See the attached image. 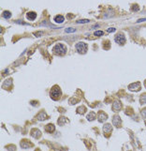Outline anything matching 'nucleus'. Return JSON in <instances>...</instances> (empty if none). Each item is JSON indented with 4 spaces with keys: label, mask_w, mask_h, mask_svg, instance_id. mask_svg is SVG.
<instances>
[{
    "label": "nucleus",
    "mask_w": 146,
    "mask_h": 151,
    "mask_svg": "<svg viewBox=\"0 0 146 151\" xmlns=\"http://www.w3.org/2000/svg\"><path fill=\"white\" fill-rule=\"evenodd\" d=\"M52 52L56 55H64L66 53H67V47L64 43H57L53 49H52Z\"/></svg>",
    "instance_id": "obj_1"
},
{
    "label": "nucleus",
    "mask_w": 146,
    "mask_h": 151,
    "mask_svg": "<svg viewBox=\"0 0 146 151\" xmlns=\"http://www.w3.org/2000/svg\"><path fill=\"white\" fill-rule=\"evenodd\" d=\"M62 95V91H61L60 87L58 85H54L51 89V92H50V96L52 100H58Z\"/></svg>",
    "instance_id": "obj_2"
},
{
    "label": "nucleus",
    "mask_w": 146,
    "mask_h": 151,
    "mask_svg": "<svg viewBox=\"0 0 146 151\" xmlns=\"http://www.w3.org/2000/svg\"><path fill=\"white\" fill-rule=\"evenodd\" d=\"M76 50L79 54L83 55V54H86V52L88 50V46L84 42H78L76 44Z\"/></svg>",
    "instance_id": "obj_3"
},
{
    "label": "nucleus",
    "mask_w": 146,
    "mask_h": 151,
    "mask_svg": "<svg viewBox=\"0 0 146 151\" xmlns=\"http://www.w3.org/2000/svg\"><path fill=\"white\" fill-rule=\"evenodd\" d=\"M114 41L116 43H118V44H124L125 42H126V38H125V35L123 33H118L115 37H114Z\"/></svg>",
    "instance_id": "obj_4"
},
{
    "label": "nucleus",
    "mask_w": 146,
    "mask_h": 151,
    "mask_svg": "<svg viewBox=\"0 0 146 151\" xmlns=\"http://www.w3.org/2000/svg\"><path fill=\"white\" fill-rule=\"evenodd\" d=\"M128 89L130 91H139L140 89V83H133L128 85Z\"/></svg>",
    "instance_id": "obj_5"
},
{
    "label": "nucleus",
    "mask_w": 146,
    "mask_h": 151,
    "mask_svg": "<svg viewBox=\"0 0 146 151\" xmlns=\"http://www.w3.org/2000/svg\"><path fill=\"white\" fill-rule=\"evenodd\" d=\"M112 123H113V125L115 127L119 128V127L121 126V124H122V120H121L120 117H119V116L113 117V118H112Z\"/></svg>",
    "instance_id": "obj_6"
},
{
    "label": "nucleus",
    "mask_w": 146,
    "mask_h": 151,
    "mask_svg": "<svg viewBox=\"0 0 146 151\" xmlns=\"http://www.w3.org/2000/svg\"><path fill=\"white\" fill-rule=\"evenodd\" d=\"M97 117H98V121L99 122H104L107 118H108V116H107V114H105L104 112H99L98 113V115H97Z\"/></svg>",
    "instance_id": "obj_7"
},
{
    "label": "nucleus",
    "mask_w": 146,
    "mask_h": 151,
    "mask_svg": "<svg viewBox=\"0 0 146 151\" xmlns=\"http://www.w3.org/2000/svg\"><path fill=\"white\" fill-rule=\"evenodd\" d=\"M103 130H104V133H105V134L110 133V132L112 130V126H111V124H105L103 127Z\"/></svg>",
    "instance_id": "obj_8"
},
{
    "label": "nucleus",
    "mask_w": 146,
    "mask_h": 151,
    "mask_svg": "<svg viewBox=\"0 0 146 151\" xmlns=\"http://www.w3.org/2000/svg\"><path fill=\"white\" fill-rule=\"evenodd\" d=\"M26 17H27L28 20L34 21L35 19H36V17H37V13L34 12V11H30V12H28V13L26 14Z\"/></svg>",
    "instance_id": "obj_9"
},
{
    "label": "nucleus",
    "mask_w": 146,
    "mask_h": 151,
    "mask_svg": "<svg viewBox=\"0 0 146 151\" xmlns=\"http://www.w3.org/2000/svg\"><path fill=\"white\" fill-rule=\"evenodd\" d=\"M54 130H55V128H54V125H52V124H48L47 126L45 127V130L47 132H50V133L53 132Z\"/></svg>",
    "instance_id": "obj_10"
},
{
    "label": "nucleus",
    "mask_w": 146,
    "mask_h": 151,
    "mask_svg": "<svg viewBox=\"0 0 146 151\" xmlns=\"http://www.w3.org/2000/svg\"><path fill=\"white\" fill-rule=\"evenodd\" d=\"M54 22L56 23V24H62L63 22H64V20H65V18L62 16V15H56V16L54 17Z\"/></svg>",
    "instance_id": "obj_11"
},
{
    "label": "nucleus",
    "mask_w": 146,
    "mask_h": 151,
    "mask_svg": "<svg viewBox=\"0 0 146 151\" xmlns=\"http://www.w3.org/2000/svg\"><path fill=\"white\" fill-rule=\"evenodd\" d=\"M121 108H122V105H121V102H120V101H114L112 109L115 110V111H119V110H121Z\"/></svg>",
    "instance_id": "obj_12"
},
{
    "label": "nucleus",
    "mask_w": 146,
    "mask_h": 151,
    "mask_svg": "<svg viewBox=\"0 0 146 151\" xmlns=\"http://www.w3.org/2000/svg\"><path fill=\"white\" fill-rule=\"evenodd\" d=\"M31 134L33 135V137L34 138H38V137H40V135H41V132H40V130H33L32 131H31Z\"/></svg>",
    "instance_id": "obj_13"
},
{
    "label": "nucleus",
    "mask_w": 146,
    "mask_h": 151,
    "mask_svg": "<svg viewBox=\"0 0 146 151\" xmlns=\"http://www.w3.org/2000/svg\"><path fill=\"white\" fill-rule=\"evenodd\" d=\"M69 122V119L66 117H60L59 118V120H58V124H59V126H64L66 123H68Z\"/></svg>",
    "instance_id": "obj_14"
},
{
    "label": "nucleus",
    "mask_w": 146,
    "mask_h": 151,
    "mask_svg": "<svg viewBox=\"0 0 146 151\" xmlns=\"http://www.w3.org/2000/svg\"><path fill=\"white\" fill-rule=\"evenodd\" d=\"M10 16H11V12H9L8 10H5L2 12V17L5 19H9V18H10Z\"/></svg>",
    "instance_id": "obj_15"
},
{
    "label": "nucleus",
    "mask_w": 146,
    "mask_h": 151,
    "mask_svg": "<svg viewBox=\"0 0 146 151\" xmlns=\"http://www.w3.org/2000/svg\"><path fill=\"white\" fill-rule=\"evenodd\" d=\"M95 114L94 112H91L90 114H88V116H87V119L89 120V121H92V120H95Z\"/></svg>",
    "instance_id": "obj_16"
},
{
    "label": "nucleus",
    "mask_w": 146,
    "mask_h": 151,
    "mask_svg": "<svg viewBox=\"0 0 146 151\" xmlns=\"http://www.w3.org/2000/svg\"><path fill=\"white\" fill-rule=\"evenodd\" d=\"M46 118H47V115H46L45 113H40V114L38 116V120H40V121L45 120Z\"/></svg>",
    "instance_id": "obj_17"
},
{
    "label": "nucleus",
    "mask_w": 146,
    "mask_h": 151,
    "mask_svg": "<svg viewBox=\"0 0 146 151\" xmlns=\"http://www.w3.org/2000/svg\"><path fill=\"white\" fill-rule=\"evenodd\" d=\"M85 111H86V108L84 107V106H81V107H79V108L77 109V112L79 113V114H81V115L83 114Z\"/></svg>",
    "instance_id": "obj_18"
},
{
    "label": "nucleus",
    "mask_w": 146,
    "mask_h": 151,
    "mask_svg": "<svg viewBox=\"0 0 146 151\" xmlns=\"http://www.w3.org/2000/svg\"><path fill=\"white\" fill-rule=\"evenodd\" d=\"M75 31H76V29L73 28V27H70V28H67L66 29V33H73Z\"/></svg>",
    "instance_id": "obj_19"
},
{
    "label": "nucleus",
    "mask_w": 146,
    "mask_h": 151,
    "mask_svg": "<svg viewBox=\"0 0 146 151\" xmlns=\"http://www.w3.org/2000/svg\"><path fill=\"white\" fill-rule=\"evenodd\" d=\"M140 103H146V95H141L140 97Z\"/></svg>",
    "instance_id": "obj_20"
},
{
    "label": "nucleus",
    "mask_w": 146,
    "mask_h": 151,
    "mask_svg": "<svg viewBox=\"0 0 146 151\" xmlns=\"http://www.w3.org/2000/svg\"><path fill=\"white\" fill-rule=\"evenodd\" d=\"M89 22H90L89 20H79L76 23L77 24H85V23H89Z\"/></svg>",
    "instance_id": "obj_21"
},
{
    "label": "nucleus",
    "mask_w": 146,
    "mask_h": 151,
    "mask_svg": "<svg viewBox=\"0 0 146 151\" xmlns=\"http://www.w3.org/2000/svg\"><path fill=\"white\" fill-rule=\"evenodd\" d=\"M102 35H103L102 31H95V36H102Z\"/></svg>",
    "instance_id": "obj_22"
},
{
    "label": "nucleus",
    "mask_w": 146,
    "mask_h": 151,
    "mask_svg": "<svg viewBox=\"0 0 146 151\" xmlns=\"http://www.w3.org/2000/svg\"><path fill=\"white\" fill-rule=\"evenodd\" d=\"M107 31H108L109 33H112V32H114V31H115V28H112H112H109Z\"/></svg>",
    "instance_id": "obj_23"
},
{
    "label": "nucleus",
    "mask_w": 146,
    "mask_h": 151,
    "mask_svg": "<svg viewBox=\"0 0 146 151\" xmlns=\"http://www.w3.org/2000/svg\"><path fill=\"white\" fill-rule=\"evenodd\" d=\"M142 116H143L144 117H146V109H144L142 111Z\"/></svg>",
    "instance_id": "obj_24"
},
{
    "label": "nucleus",
    "mask_w": 146,
    "mask_h": 151,
    "mask_svg": "<svg viewBox=\"0 0 146 151\" xmlns=\"http://www.w3.org/2000/svg\"><path fill=\"white\" fill-rule=\"evenodd\" d=\"M143 21H146V18L145 19H140V20H138L137 23H140V22H143Z\"/></svg>",
    "instance_id": "obj_25"
},
{
    "label": "nucleus",
    "mask_w": 146,
    "mask_h": 151,
    "mask_svg": "<svg viewBox=\"0 0 146 151\" xmlns=\"http://www.w3.org/2000/svg\"><path fill=\"white\" fill-rule=\"evenodd\" d=\"M41 34H42V32H40V33H39V32H38V33H35V35H36V36H40Z\"/></svg>",
    "instance_id": "obj_26"
},
{
    "label": "nucleus",
    "mask_w": 146,
    "mask_h": 151,
    "mask_svg": "<svg viewBox=\"0 0 146 151\" xmlns=\"http://www.w3.org/2000/svg\"><path fill=\"white\" fill-rule=\"evenodd\" d=\"M145 85H146V82H145Z\"/></svg>",
    "instance_id": "obj_27"
}]
</instances>
